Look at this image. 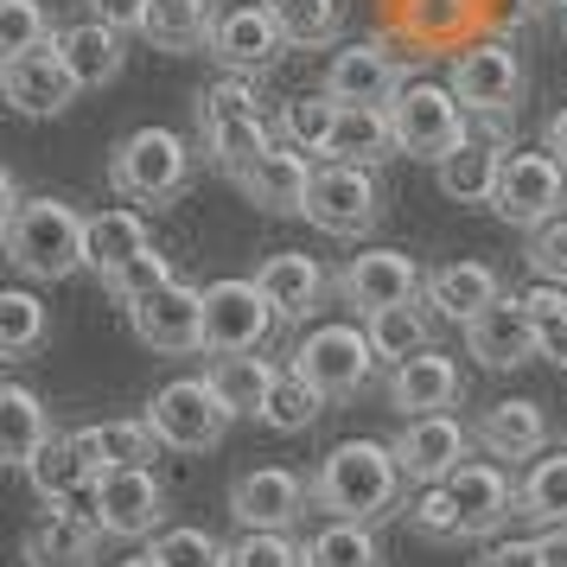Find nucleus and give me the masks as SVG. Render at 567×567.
I'll list each match as a JSON object with an SVG mask.
<instances>
[{"label": "nucleus", "instance_id": "f257e3e1", "mask_svg": "<svg viewBox=\"0 0 567 567\" xmlns=\"http://www.w3.org/2000/svg\"><path fill=\"white\" fill-rule=\"evenodd\" d=\"M409 472L389 440H338L312 472V511L344 516V523H383L402 511Z\"/></svg>", "mask_w": 567, "mask_h": 567}, {"label": "nucleus", "instance_id": "f03ea898", "mask_svg": "<svg viewBox=\"0 0 567 567\" xmlns=\"http://www.w3.org/2000/svg\"><path fill=\"white\" fill-rule=\"evenodd\" d=\"M83 236H90V217L71 210L64 198H27L20 210H7V261L27 281H64V275H78Z\"/></svg>", "mask_w": 567, "mask_h": 567}, {"label": "nucleus", "instance_id": "7ed1b4c3", "mask_svg": "<svg viewBox=\"0 0 567 567\" xmlns=\"http://www.w3.org/2000/svg\"><path fill=\"white\" fill-rule=\"evenodd\" d=\"M192 173H198V154L173 128H134L109 154V185L122 198H134V205H173L192 185Z\"/></svg>", "mask_w": 567, "mask_h": 567}, {"label": "nucleus", "instance_id": "20e7f679", "mask_svg": "<svg viewBox=\"0 0 567 567\" xmlns=\"http://www.w3.org/2000/svg\"><path fill=\"white\" fill-rule=\"evenodd\" d=\"M147 421H154L159 446H173V453H210V446H224L236 414H230V402L217 395L210 377H173V383L154 389Z\"/></svg>", "mask_w": 567, "mask_h": 567}, {"label": "nucleus", "instance_id": "39448f33", "mask_svg": "<svg viewBox=\"0 0 567 567\" xmlns=\"http://www.w3.org/2000/svg\"><path fill=\"white\" fill-rule=\"evenodd\" d=\"M377 344H370V332H358V326H312L300 344H293V370L307 377L326 402H351V395H363L370 389V377H377Z\"/></svg>", "mask_w": 567, "mask_h": 567}, {"label": "nucleus", "instance_id": "423d86ee", "mask_svg": "<svg viewBox=\"0 0 567 567\" xmlns=\"http://www.w3.org/2000/svg\"><path fill=\"white\" fill-rule=\"evenodd\" d=\"M389 122H395V154L434 159V166L465 141V103L453 96V83H402Z\"/></svg>", "mask_w": 567, "mask_h": 567}, {"label": "nucleus", "instance_id": "0eeeda50", "mask_svg": "<svg viewBox=\"0 0 567 567\" xmlns=\"http://www.w3.org/2000/svg\"><path fill=\"white\" fill-rule=\"evenodd\" d=\"M383 217V192H377V166H319L312 173V192H307V224L312 230L338 236V243H358V236L377 230Z\"/></svg>", "mask_w": 567, "mask_h": 567}, {"label": "nucleus", "instance_id": "6e6552de", "mask_svg": "<svg viewBox=\"0 0 567 567\" xmlns=\"http://www.w3.org/2000/svg\"><path fill=\"white\" fill-rule=\"evenodd\" d=\"M90 516L115 542H147L166 529V485L154 478V465H115L90 491Z\"/></svg>", "mask_w": 567, "mask_h": 567}, {"label": "nucleus", "instance_id": "1a4fd4ad", "mask_svg": "<svg viewBox=\"0 0 567 567\" xmlns=\"http://www.w3.org/2000/svg\"><path fill=\"white\" fill-rule=\"evenodd\" d=\"M281 326V312L268 307V293L249 281H210L205 287V351L210 358H249L261 351Z\"/></svg>", "mask_w": 567, "mask_h": 567}, {"label": "nucleus", "instance_id": "9d476101", "mask_svg": "<svg viewBox=\"0 0 567 567\" xmlns=\"http://www.w3.org/2000/svg\"><path fill=\"white\" fill-rule=\"evenodd\" d=\"M561 205H567V166L548 154V147H542V154H504L491 210H497L511 230H542L548 217H561Z\"/></svg>", "mask_w": 567, "mask_h": 567}, {"label": "nucleus", "instance_id": "9b49d317", "mask_svg": "<svg viewBox=\"0 0 567 567\" xmlns=\"http://www.w3.org/2000/svg\"><path fill=\"white\" fill-rule=\"evenodd\" d=\"M427 293V275L409 249H363L338 268V300L358 312V319H377L389 307H409Z\"/></svg>", "mask_w": 567, "mask_h": 567}, {"label": "nucleus", "instance_id": "f8f14e48", "mask_svg": "<svg viewBox=\"0 0 567 567\" xmlns=\"http://www.w3.org/2000/svg\"><path fill=\"white\" fill-rule=\"evenodd\" d=\"M128 326L147 351H159V358H192V351H205V287H192V281L173 275L159 293L134 300Z\"/></svg>", "mask_w": 567, "mask_h": 567}, {"label": "nucleus", "instance_id": "ddd939ff", "mask_svg": "<svg viewBox=\"0 0 567 567\" xmlns=\"http://www.w3.org/2000/svg\"><path fill=\"white\" fill-rule=\"evenodd\" d=\"M453 96H460L472 115H485V122H504L516 115L523 103V58L504 45V39H478V45H465L453 58Z\"/></svg>", "mask_w": 567, "mask_h": 567}, {"label": "nucleus", "instance_id": "4468645a", "mask_svg": "<svg viewBox=\"0 0 567 567\" xmlns=\"http://www.w3.org/2000/svg\"><path fill=\"white\" fill-rule=\"evenodd\" d=\"M465 351L485 363V370H523V363H536L548 351V332H542V319L529 312L523 293H504V300H491L465 326Z\"/></svg>", "mask_w": 567, "mask_h": 567}, {"label": "nucleus", "instance_id": "2eb2a0df", "mask_svg": "<svg viewBox=\"0 0 567 567\" xmlns=\"http://www.w3.org/2000/svg\"><path fill=\"white\" fill-rule=\"evenodd\" d=\"M472 427H465L460 414H414L402 421V434L389 440L395 446V460L409 472V485H446L465 460H472Z\"/></svg>", "mask_w": 567, "mask_h": 567}, {"label": "nucleus", "instance_id": "dca6fc26", "mask_svg": "<svg viewBox=\"0 0 567 567\" xmlns=\"http://www.w3.org/2000/svg\"><path fill=\"white\" fill-rule=\"evenodd\" d=\"M287 52V32L275 20L268 0H243L230 13H217V32H210V58L224 71H243V78H261L275 58Z\"/></svg>", "mask_w": 567, "mask_h": 567}, {"label": "nucleus", "instance_id": "f3484780", "mask_svg": "<svg viewBox=\"0 0 567 567\" xmlns=\"http://www.w3.org/2000/svg\"><path fill=\"white\" fill-rule=\"evenodd\" d=\"M0 90H7V103L20 109V115H64L83 96V83L71 78L58 39L27 58H0Z\"/></svg>", "mask_w": 567, "mask_h": 567}, {"label": "nucleus", "instance_id": "a211bd4d", "mask_svg": "<svg viewBox=\"0 0 567 567\" xmlns=\"http://www.w3.org/2000/svg\"><path fill=\"white\" fill-rule=\"evenodd\" d=\"M307 504H312V485L287 465H256L230 485V516L243 529H293Z\"/></svg>", "mask_w": 567, "mask_h": 567}, {"label": "nucleus", "instance_id": "6ab92c4d", "mask_svg": "<svg viewBox=\"0 0 567 567\" xmlns=\"http://www.w3.org/2000/svg\"><path fill=\"white\" fill-rule=\"evenodd\" d=\"M307 159L312 154L275 141L256 166L236 173V192H243L256 210H268V217H307V192H312V173H319V166H307Z\"/></svg>", "mask_w": 567, "mask_h": 567}, {"label": "nucleus", "instance_id": "aec40b11", "mask_svg": "<svg viewBox=\"0 0 567 567\" xmlns=\"http://www.w3.org/2000/svg\"><path fill=\"white\" fill-rule=\"evenodd\" d=\"M446 491H453V504H460L465 542H491L511 516H523L516 485L504 478V465H497V460H465L460 472L446 478Z\"/></svg>", "mask_w": 567, "mask_h": 567}, {"label": "nucleus", "instance_id": "412c9836", "mask_svg": "<svg viewBox=\"0 0 567 567\" xmlns=\"http://www.w3.org/2000/svg\"><path fill=\"white\" fill-rule=\"evenodd\" d=\"M460 395H465L460 363L440 358V351H421V358L389 370V409H402V421H414V414H453Z\"/></svg>", "mask_w": 567, "mask_h": 567}, {"label": "nucleus", "instance_id": "4be33fe9", "mask_svg": "<svg viewBox=\"0 0 567 567\" xmlns=\"http://www.w3.org/2000/svg\"><path fill=\"white\" fill-rule=\"evenodd\" d=\"M20 561L27 567H96L103 561V529H96V516L90 511H52L39 516L20 542Z\"/></svg>", "mask_w": 567, "mask_h": 567}, {"label": "nucleus", "instance_id": "5701e85b", "mask_svg": "<svg viewBox=\"0 0 567 567\" xmlns=\"http://www.w3.org/2000/svg\"><path fill=\"white\" fill-rule=\"evenodd\" d=\"M256 287L268 293V307L281 312V326H307L312 312L326 307V268L300 249H281V256H268L256 268Z\"/></svg>", "mask_w": 567, "mask_h": 567}, {"label": "nucleus", "instance_id": "b1692460", "mask_svg": "<svg viewBox=\"0 0 567 567\" xmlns=\"http://www.w3.org/2000/svg\"><path fill=\"white\" fill-rule=\"evenodd\" d=\"M478 446H485L491 460H536L542 446H548V414H542V402H529V395H504V402H491L485 414H478Z\"/></svg>", "mask_w": 567, "mask_h": 567}, {"label": "nucleus", "instance_id": "393cba45", "mask_svg": "<svg viewBox=\"0 0 567 567\" xmlns=\"http://www.w3.org/2000/svg\"><path fill=\"white\" fill-rule=\"evenodd\" d=\"M395 90H402V64L383 45H344L326 64V96L338 103H395Z\"/></svg>", "mask_w": 567, "mask_h": 567}, {"label": "nucleus", "instance_id": "a878e982", "mask_svg": "<svg viewBox=\"0 0 567 567\" xmlns=\"http://www.w3.org/2000/svg\"><path fill=\"white\" fill-rule=\"evenodd\" d=\"M491 300H504V281H497L491 261H446V268L427 275V307L453 326H472Z\"/></svg>", "mask_w": 567, "mask_h": 567}, {"label": "nucleus", "instance_id": "bb28decb", "mask_svg": "<svg viewBox=\"0 0 567 567\" xmlns=\"http://www.w3.org/2000/svg\"><path fill=\"white\" fill-rule=\"evenodd\" d=\"M58 52L71 64V78L83 90H103V83L122 78V64H128V32L103 27V20H78V27L58 32Z\"/></svg>", "mask_w": 567, "mask_h": 567}, {"label": "nucleus", "instance_id": "cd10ccee", "mask_svg": "<svg viewBox=\"0 0 567 567\" xmlns=\"http://www.w3.org/2000/svg\"><path fill=\"white\" fill-rule=\"evenodd\" d=\"M27 478H32V491H39L45 504H78V497H90V491H96L103 465L83 453L78 434H58L52 446H45V453L27 465Z\"/></svg>", "mask_w": 567, "mask_h": 567}, {"label": "nucleus", "instance_id": "c85d7f7f", "mask_svg": "<svg viewBox=\"0 0 567 567\" xmlns=\"http://www.w3.org/2000/svg\"><path fill=\"white\" fill-rule=\"evenodd\" d=\"M332 159L344 166H383L395 159V122H389V103H344L332 128Z\"/></svg>", "mask_w": 567, "mask_h": 567}, {"label": "nucleus", "instance_id": "c756f323", "mask_svg": "<svg viewBox=\"0 0 567 567\" xmlns=\"http://www.w3.org/2000/svg\"><path fill=\"white\" fill-rule=\"evenodd\" d=\"M497 173H504V147H497V141H472V134L434 166L440 192H446L453 205H491Z\"/></svg>", "mask_w": 567, "mask_h": 567}, {"label": "nucleus", "instance_id": "7c9ffc66", "mask_svg": "<svg viewBox=\"0 0 567 567\" xmlns=\"http://www.w3.org/2000/svg\"><path fill=\"white\" fill-rule=\"evenodd\" d=\"M210 32H217V7L210 0H154L141 39L166 58H185V52H210Z\"/></svg>", "mask_w": 567, "mask_h": 567}, {"label": "nucleus", "instance_id": "2f4dec72", "mask_svg": "<svg viewBox=\"0 0 567 567\" xmlns=\"http://www.w3.org/2000/svg\"><path fill=\"white\" fill-rule=\"evenodd\" d=\"M0 427H7V465L13 472H27L45 446H52V409L39 402V389L27 383H7L0 389Z\"/></svg>", "mask_w": 567, "mask_h": 567}, {"label": "nucleus", "instance_id": "473e14b6", "mask_svg": "<svg viewBox=\"0 0 567 567\" xmlns=\"http://www.w3.org/2000/svg\"><path fill=\"white\" fill-rule=\"evenodd\" d=\"M141 249H154L147 243V224L134 217V210H90V236H83V268L109 281L115 268H128Z\"/></svg>", "mask_w": 567, "mask_h": 567}, {"label": "nucleus", "instance_id": "72a5a7b5", "mask_svg": "<svg viewBox=\"0 0 567 567\" xmlns=\"http://www.w3.org/2000/svg\"><path fill=\"white\" fill-rule=\"evenodd\" d=\"M198 141H205V159L217 173H243V166H256L268 147H275V134L261 115H230V122H198Z\"/></svg>", "mask_w": 567, "mask_h": 567}, {"label": "nucleus", "instance_id": "f704fd0d", "mask_svg": "<svg viewBox=\"0 0 567 567\" xmlns=\"http://www.w3.org/2000/svg\"><path fill=\"white\" fill-rule=\"evenodd\" d=\"M363 332H370V344H377V358H383L389 370H395V363H409V358H421V351H434V319H427L421 300L363 319Z\"/></svg>", "mask_w": 567, "mask_h": 567}, {"label": "nucleus", "instance_id": "c9c22d12", "mask_svg": "<svg viewBox=\"0 0 567 567\" xmlns=\"http://www.w3.org/2000/svg\"><path fill=\"white\" fill-rule=\"evenodd\" d=\"M78 440H83V453L103 465V472H115V465H147L154 460V446H159V434H154L147 414H141V421H90V427H78Z\"/></svg>", "mask_w": 567, "mask_h": 567}, {"label": "nucleus", "instance_id": "e433bc0d", "mask_svg": "<svg viewBox=\"0 0 567 567\" xmlns=\"http://www.w3.org/2000/svg\"><path fill=\"white\" fill-rule=\"evenodd\" d=\"M205 377L217 383V395L230 402V414L261 421V402H268V389H275V377H281V370L261 358V351H249V358H217Z\"/></svg>", "mask_w": 567, "mask_h": 567}, {"label": "nucleus", "instance_id": "4c0bfd02", "mask_svg": "<svg viewBox=\"0 0 567 567\" xmlns=\"http://www.w3.org/2000/svg\"><path fill=\"white\" fill-rule=\"evenodd\" d=\"M307 567H383V542L370 523H344L332 516L326 529L307 536Z\"/></svg>", "mask_w": 567, "mask_h": 567}, {"label": "nucleus", "instance_id": "58836bf2", "mask_svg": "<svg viewBox=\"0 0 567 567\" xmlns=\"http://www.w3.org/2000/svg\"><path fill=\"white\" fill-rule=\"evenodd\" d=\"M45 338H52V312H45V300L27 293V287H7V293H0V351H7L13 363H27Z\"/></svg>", "mask_w": 567, "mask_h": 567}, {"label": "nucleus", "instance_id": "ea45409f", "mask_svg": "<svg viewBox=\"0 0 567 567\" xmlns=\"http://www.w3.org/2000/svg\"><path fill=\"white\" fill-rule=\"evenodd\" d=\"M319 414H326V395L287 363L281 377H275V389H268V402H261V427H275V434H307Z\"/></svg>", "mask_w": 567, "mask_h": 567}, {"label": "nucleus", "instance_id": "a19ab883", "mask_svg": "<svg viewBox=\"0 0 567 567\" xmlns=\"http://www.w3.org/2000/svg\"><path fill=\"white\" fill-rule=\"evenodd\" d=\"M516 504H523V516H529V523H542V529H561V523H567V446L555 453V460H536L529 472H523Z\"/></svg>", "mask_w": 567, "mask_h": 567}, {"label": "nucleus", "instance_id": "79ce46f5", "mask_svg": "<svg viewBox=\"0 0 567 567\" xmlns=\"http://www.w3.org/2000/svg\"><path fill=\"white\" fill-rule=\"evenodd\" d=\"M268 7H275L293 52H319V45H332L344 32V7L338 0H268Z\"/></svg>", "mask_w": 567, "mask_h": 567}, {"label": "nucleus", "instance_id": "37998d69", "mask_svg": "<svg viewBox=\"0 0 567 567\" xmlns=\"http://www.w3.org/2000/svg\"><path fill=\"white\" fill-rule=\"evenodd\" d=\"M338 96H293V103H281V141L287 147H300V154H326L332 147V128H338Z\"/></svg>", "mask_w": 567, "mask_h": 567}, {"label": "nucleus", "instance_id": "c03bdc74", "mask_svg": "<svg viewBox=\"0 0 567 567\" xmlns=\"http://www.w3.org/2000/svg\"><path fill=\"white\" fill-rule=\"evenodd\" d=\"M409 529H414L421 542H434V548H453V542H465V523H460L453 491H446V485H421V491H414Z\"/></svg>", "mask_w": 567, "mask_h": 567}, {"label": "nucleus", "instance_id": "a18cd8bd", "mask_svg": "<svg viewBox=\"0 0 567 567\" xmlns=\"http://www.w3.org/2000/svg\"><path fill=\"white\" fill-rule=\"evenodd\" d=\"M147 555H154L159 567H224L230 542H217L210 529H198V523H179V529H159Z\"/></svg>", "mask_w": 567, "mask_h": 567}, {"label": "nucleus", "instance_id": "49530a36", "mask_svg": "<svg viewBox=\"0 0 567 567\" xmlns=\"http://www.w3.org/2000/svg\"><path fill=\"white\" fill-rule=\"evenodd\" d=\"M224 567H307V542H293V529H243Z\"/></svg>", "mask_w": 567, "mask_h": 567}, {"label": "nucleus", "instance_id": "de8ad7c7", "mask_svg": "<svg viewBox=\"0 0 567 567\" xmlns=\"http://www.w3.org/2000/svg\"><path fill=\"white\" fill-rule=\"evenodd\" d=\"M52 13L39 0H0V58H27L39 45H52Z\"/></svg>", "mask_w": 567, "mask_h": 567}, {"label": "nucleus", "instance_id": "09e8293b", "mask_svg": "<svg viewBox=\"0 0 567 567\" xmlns=\"http://www.w3.org/2000/svg\"><path fill=\"white\" fill-rule=\"evenodd\" d=\"M472 13H478V0H409V32L427 45H453L472 27Z\"/></svg>", "mask_w": 567, "mask_h": 567}, {"label": "nucleus", "instance_id": "8fccbe9b", "mask_svg": "<svg viewBox=\"0 0 567 567\" xmlns=\"http://www.w3.org/2000/svg\"><path fill=\"white\" fill-rule=\"evenodd\" d=\"M166 281H173V261L159 256V249H141V256H134L128 268H115L103 287H109V300H115V307H134V300L159 293Z\"/></svg>", "mask_w": 567, "mask_h": 567}, {"label": "nucleus", "instance_id": "3c124183", "mask_svg": "<svg viewBox=\"0 0 567 567\" xmlns=\"http://www.w3.org/2000/svg\"><path fill=\"white\" fill-rule=\"evenodd\" d=\"M198 122H230V115H261V96H256V78H243V71H224V78L198 90Z\"/></svg>", "mask_w": 567, "mask_h": 567}, {"label": "nucleus", "instance_id": "603ef678", "mask_svg": "<svg viewBox=\"0 0 567 567\" xmlns=\"http://www.w3.org/2000/svg\"><path fill=\"white\" fill-rule=\"evenodd\" d=\"M529 275L536 281H567V217H548L542 230H529Z\"/></svg>", "mask_w": 567, "mask_h": 567}, {"label": "nucleus", "instance_id": "864d4df0", "mask_svg": "<svg viewBox=\"0 0 567 567\" xmlns=\"http://www.w3.org/2000/svg\"><path fill=\"white\" fill-rule=\"evenodd\" d=\"M478 567H548L542 561V536H491Z\"/></svg>", "mask_w": 567, "mask_h": 567}, {"label": "nucleus", "instance_id": "5fc2aeb1", "mask_svg": "<svg viewBox=\"0 0 567 567\" xmlns=\"http://www.w3.org/2000/svg\"><path fill=\"white\" fill-rule=\"evenodd\" d=\"M83 13L103 20V27H115V32H141L147 13H154V0H83Z\"/></svg>", "mask_w": 567, "mask_h": 567}, {"label": "nucleus", "instance_id": "6e6d98bb", "mask_svg": "<svg viewBox=\"0 0 567 567\" xmlns=\"http://www.w3.org/2000/svg\"><path fill=\"white\" fill-rule=\"evenodd\" d=\"M523 300H529V312L542 319V332H561L567 326V281H536Z\"/></svg>", "mask_w": 567, "mask_h": 567}, {"label": "nucleus", "instance_id": "4d7b16f0", "mask_svg": "<svg viewBox=\"0 0 567 567\" xmlns=\"http://www.w3.org/2000/svg\"><path fill=\"white\" fill-rule=\"evenodd\" d=\"M542 7H548V0H485V13L497 20V27H529Z\"/></svg>", "mask_w": 567, "mask_h": 567}, {"label": "nucleus", "instance_id": "13d9d810", "mask_svg": "<svg viewBox=\"0 0 567 567\" xmlns=\"http://www.w3.org/2000/svg\"><path fill=\"white\" fill-rule=\"evenodd\" d=\"M542 147H548V154H555V159L567 166V103L555 109V115H548V128H542Z\"/></svg>", "mask_w": 567, "mask_h": 567}, {"label": "nucleus", "instance_id": "bf43d9fd", "mask_svg": "<svg viewBox=\"0 0 567 567\" xmlns=\"http://www.w3.org/2000/svg\"><path fill=\"white\" fill-rule=\"evenodd\" d=\"M542 561L567 567V523H561V529H542Z\"/></svg>", "mask_w": 567, "mask_h": 567}, {"label": "nucleus", "instance_id": "052dcab7", "mask_svg": "<svg viewBox=\"0 0 567 567\" xmlns=\"http://www.w3.org/2000/svg\"><path fill=\"white\" fill-rule=\"evenodd\" d=\"M548 358H555V363L567 370V326H561V332H548Z\"/></svg>", "mask_w": 567, "mask_h": 567}, {"label": "nucleus", "instance_id": "680f3d73", "mask_svg": "<svg viewBox=\"0 0 567 567\" xmlns=\"http://www.w3.org/2000/svg\"><path fill=\"white\" fill-rule=\"evenodd\" d=\"M115 567H159L154 555H134V561H115Z\"/></svg>", "mask_w": 567, "mask_h": 567}, {"label": "nucleus", "instance_id": "e2e57ef3", "mask_svg": "<svg viewBox=\"0 0 567 567\" xmlns=\"http://www.w3.org/2000/svg\"><path fill=\"white\" fill-rule=\"evenodd\" d=\"M548 7H561V13H567V0H548Z\"/></svg>", "mask_w": 567, "mask_h": 567}, {"label": "nucleus", "instance_id": "0e129e2a", "mask_svg": "<svg viewBox=\"0 0 567 567\" xmlns=\"http://www.w3.org/2000/svg\"><path fill=\"white\" fill-rule=\"evenodd\" d=\"M561 39H567V20H561Z\"/></svg>", "mask_w": 567, "mask_h": 567}]
</instances>
